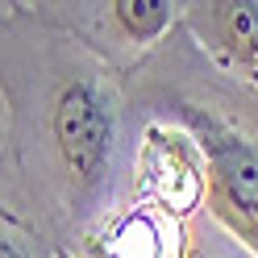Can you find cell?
Masks as SVG:
<instances>
[{"label":"cell","instance_id":"cell-1","mask_svg":"<svg viewBox=\"0 0 258 258\" xmlns=\"http://www.w3.org/2000/svg\"><path fill=\"white\" fill-rule=\"evenodd\" d=\"M54 129H58V142H62L67 163L79 175H92L96 167L104 163V154H108V117H104V108L96 104L84 88H75V92L62 96Z\"/></svg>","mask_w":258,"mask_h":258},{"label":"cell","instance_id":"cell-2","mask_svg":"<svg viewBox=\"0 0 258 258\" xmlns=\"http://www.w3.org/2000/svg\"><path fill=\"white\" fill-rule=\"evenodd\" d=\"M142 179H146L150 196L163 200L171 213H187V208L200 200V187H204L196 163L187 158V150L179 142L158 138V134L146 146V158H142Z\"/></svg>","mask_w":258,"mask_h":258},{"label":"cell","instance_id":"cell-5","mask_svg":"<svg viewBox=\"0 0 258 258\" xmlns=\"http://www.w3.org/2000/svg\"><path fill=\"white\" fill-rule=\"evenodd\" d=\"M117 254L121 258H167V246H163V233H158V225L138 217L129 221L121 237H117Z\"/></svg>","mask_w":258,"mask_h":258},{"label":"cell","instance_id":"cell-3","mask_svg":"<svg viewBox=\"0 0 258 258\" xmlns=\"http://www.w3.org/2000/svg\"><path fill=\"white\" fill-rule=\"evenodd\" d=\"M221 204L237 229L258 233V163L250 154H229L221 167Z\"/></svg>","mask_w":258,"mask_h":258},{"label":"cell","instance_id":"cell-6","mask_svg":"<svg viewBox=\"0 0 258 258\" xmlns=\"http://www.w3.org/2000/svg\"><path fill=\"white\" fill-rule=\"evenodd\" d=\"M117 9H121V17L129 21V29L142 34V38L154 34V29L167 21V5H154V0H146V5H129L125 0V5H117Z\"/></svg>","mask_w":258,"mask_h":258},{"label":"cell","instance_id":"cell-4","mask_svg":"<svg viewBox=\"0 0 258 258\" xmlns=\"http://www.w3.org/2000/svg\"><path fill=\"white\" fill-rule=\"evenodd\" d=\"M221 21L229 42L241 50V58L258 67V5H225Z\"/></svg>","mask_w":258,"mask_h":258},{"label":"cell","instance_id":"cell-7","mask_svg":"<svg viewBox=\"0 0 258 258\" xmlns=\"http://www.w3.org/2000/svg\"><path fill=\"white\" fill-rule=\"evenodd\" d=\"M5 258H21V254H17V250H9V246H5Z\"/></svg>","mask_w":258,"mask_h":258}]
</instances>
